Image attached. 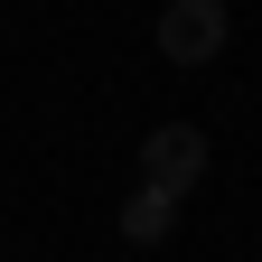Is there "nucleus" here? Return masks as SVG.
<instances>
[{
	"label": "nucleus",
	"instance_id": "nucleus-2",
	"mask_svg": "<svg viewBox=\"0 0 262 262\" xmlns=\"http://www.w3.org/2000/svg\"><path fill=\"white\" fill-rule=\"evenodd\" d=\"M225 47V0H178V10H159V56L169 66H206Z\"/></svg>",
	"mask_w": 262,
	"mask_h": 262
},
{
	"label": "nucleus",
	"instance_id": "nucleus-3",
	"mask_svg": "<svg viewBox=\"0 0 262 262\" xmlns=\"http://www.w3.org/2000/svg\"><path fill=\"white\" fill-rule=\"evenodd\" d=\"M169 225H178V206H169V196H150V187H141V196L122 206V234H131V244H159Z\"/></svg>",
	"mask_w": 262,
	"mask_h": 262
},
{
	"label": "nucleus",
	"instance_id": "nucleus-1",
	"mask_svg": "<svg viewBox=\"0 0 262 262\" xmlns=\"http://www.w3.org/2000/svg\"><path fill=\"white\" fill-rule=\"evenodd\" d=\"M141 169H150V196L178 206V196L196 187V169H206V131H196V122H159L141 141Z\"/></svg>",
	"mask_w": 262,
	"mask_h": 262
}]
</instances>
